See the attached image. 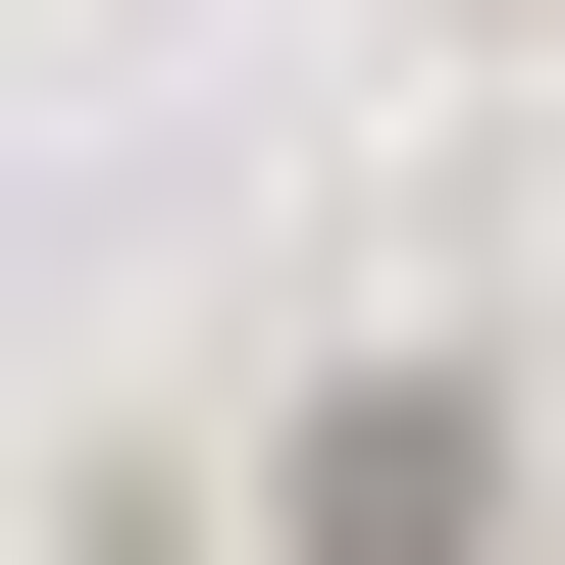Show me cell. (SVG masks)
<instances>
[{"instance_id":"1","label":"cell","mask_w":565,"mask_h":565,"mask_svg":"<svg viewBox=\"0 0 565 565\" xmlns=\"http://www.w3.org/2000/svg\"><path fill=\"white\" fill-rule=\"evenodd\" d=\"M257 565H514V360H309V412H257Z\"/></svg>"}]
</instances>
